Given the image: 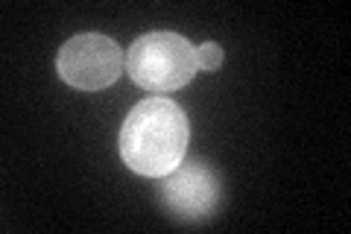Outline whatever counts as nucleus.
I'll return each instance as SVG.
<instances>
[{"instance_id":"1","label":"nucleus","mask_w":351,"mask_h":234,"mask_svg":"<svg viewBox=\"0 0 351 234\" xmlns=\"http://www.w3.org/2000/svg\"><path fill=\"white\" fill-rule=\"evenodd\" d=\"M191 126L170 97H147L126 115L120 129V159L129 170L161 179L184 161Z\"/></svg>"},{"instance_id":"2","label":"nucleus","mask_w":351,"mask_h":234,"mask_svg":"<svg viewBox=\"0 0 351 234\" xmlns=\"http://www.w3.org/2000/svg\"><path fill=\"white\" fill-rule=\"evenodd\" d=\"M199 71L193 44L179 32H147L126 53L129 80L152 94H170L188 85Z\"/></svg>"},{"instance_id":"3","label":"nucleus","mask_w":351,"mask_h":234,"mask_svg":"<svg viewBox=\"0 0 351 234\" xmlns=\"http://www.w3.org/2000/svg\"><path fill=\"white\" fill-rule=\"evenodd\" d=\"M56 71L76 91H103L126 71V53L103 32H82L62 44Z\"/></svg>"},{"instance_id":"4","label":"nucleus","mask_w":351,"mask_h":234,"mask_svg":"<svg viewBox=\"0 0 351 234\" xmlns=\"http://www.w3.org/2000/svg\"><path fill=\"white\" fill-rule=\"evenodd\" d=\"M223 185L205 161H182L176 170L161 176L158 202L173 220L179 222H205L217 214Z\"/></svg>"},{"instance_id":"5","label":"nucleus","mask_w":351,"mask_h":234,"mask_svg":"<svg viewBox=\"0 0 351 234\" xmlns=\"http://www.w3.org/2000/svg\"><path fill=\"white\" fill-rule=\"evenodd\" d=\"M196 56H199V71H205V73L217 71L219 65H223V59H226L223 47H219V44H214V41H205L202 47L196 50Z\"/></svg>"}]
</instances>
